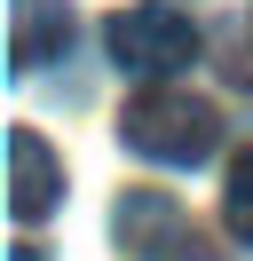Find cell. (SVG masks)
Listing matches in <instances>:
<instances>
[{
    "label": "cell",
    "mask_w": 253,
    "mask_h": 261,
    "mask_svg": "<svg viewBox=\"0 0 253 261\" xmlns=\"http://www.w3.org/2000/svg\"><path fill=\"white\" fill-rule=\"evenodd\" d=\"M119 143L150 166H206L221 143V119H214V103L182 95V87H142L119 111Z\"/></svg>",
    "instance_id": "1"
},
{
    "label": "cell",
    "mask_w": 253,
    "mask_h": 261,
    "mask_svg": "<svg viewBox=\"0 0 253 261\" xmlns=\"http://www.w3.org/2000/svg\"><path fill=\"white\" fill-rule=\"evenodd\" d=\"M103 56L119 71H135V80H174V71L198 64V24L182 8H166V0H135V8H119L103 24Z\"/></svg>",
    "instance_id": "2"
},
{
    "label": "cell",
    "mask_w": 253,
    "mask_h": 261,
    "mask_svg": "<svg viewBox=\"0 0 253 261\" xmlns=\"http://www.w3.org/2000/svg\"><path fill=\"white\" fill-rule=\"evenodd\" d=\"M111 238L135 261H221V245H206V229L174 206L166 190H127L111 206Z\"/></svg>",
    "instance_id": "3"
},
{
    "label": "cell",
    "mask_w": 253,
    "mask_h": 261,
    "mask_svg": "<svg viewBox=\"0 0 253 261\" xmlns=\"http://www.w3.org/2000/svg\"><path fill=\"white\" fill-rule=\"evenodd\" d=\"M63 206V159L32 127H8V214L16 222H47Z\"/></svg>",
    "instance_id": "4"
},
{
    "label": "cell",
    "mask_w": 253,
    "mask_h": 261,
    "mask_svg": "<svg viewBox=\"0 0 253 261\" xmlns=\"http://www.w3.org/2000/svg\"><path fill=\"white\" fill-rule=\"evenodd\" d=\"M63 40H71V8L63 0H40V8H24V24H16V71L32 64H56Z\"/></svg>",
    "instance_id": "5"
},
{
    "label": "cell",
    "mask_w": 253,
    "mask_h": 261,
    "mask_svg": "<svg viewBox=\"0 0 253 261\" xmlns=\"http://www.w3.org/2000/svg\"><path fill=\"white\" fill-rule=\"evenodd\" d=\"M221 222H230V238L253 253V150H237L230 174H221Z\"/></svg>",
    "instance_id": "6"
},
{
    "label": "cell",
    "mask_w": 253,
    "mask_h": 261,
    "mask_svg": "<svg viewBox=\"0 0 253 261\" xmlns=\"http://www.w3.org/2000/svg\"><path fill=\"white\" fill-rule=\"evenodd\" d=\"M8 261H47V253H40V245H8Z\"/></svg>",
    "instance_id": "7"
}]
</instances>
